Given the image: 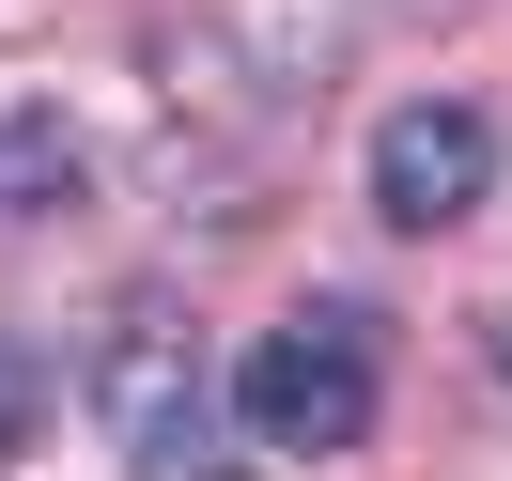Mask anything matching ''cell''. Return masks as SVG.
<instances>
[{"label":"cell","mask_w":512,"mask_h":481,"mask_svg":"<svg viewBox=\"0 0 512 481\" xmlns=\"http://www.w3.org/2000/svg\"><path fill=\"white\" fill-rule=\"evenodd\" d=\"M32 419H47V357L0 342V450H32Z\"/></svg>","instance_id":"5"},{"label":"cell","mask_w":512,"mask_h":481,"mask_svg":"<svg viewBox=\"0 0 512 481\" xmlns=\"http://www.w3.org/2000/svg\"><path fill=\"white\" fill-rule=\"evenodd\" d=\"M63 202H78V125L32 109V94H0V233H16V218H63Z\"/></svg>","instance_id":"4"},{"label":"cell","mask_w":512,"mask_h":481,"mask_svg":"<svg viewBox=\"0 0 512 481\" xmlns=\"http://www.w3.org/2000/svg\"><path fill=\"white\" fill-rule=\"evenodd\" d=\"M497 373H512V311H497Z\"/></svg>","instance_id":"6"},{"label":"cell","mask_w":512,"mask_h":481,"mask_svg":"<svg viewBox=\"0 0 512 481\" xmlns=\"http://www.w3.org/2000/svg\"><path fill=\"white\" fill-rule=\"evenodd\" d=\"M481 187H497V125H481L466 94H419V109L373 125V218L450 233V218H481Z\"/></svg>","instance_id":"3"},{"label":"cell","mask_w":512,"mask_h":481,"mask_svg":"<svg viewBox=\"0 0 512 481\" xmlns=\"http://www.w3.org/2000/svg\"><path fill=\"white\" fill-rule=\"evenodd\" d=\"M94 404H109V435H125L140 481H233L218 466V388H202V357L171 342V326H125V342H109Z\"/></svg>","instance_id":"2"},{"label":"cell","mask_w":512,"mask_h":481,"mask_svg":"<svg viewBox=\"0 0 512 481\" xmlns=\"http://www.w3.org/2000/svg\"><path fill=\"white\" fill-rule=\"evenodd\" d=\"M233 419H249L280 466H326V450L373 435V326L357 311H295L249 342V373H233Z\"/></svg>","instance_id":"1"}]
</instances>
